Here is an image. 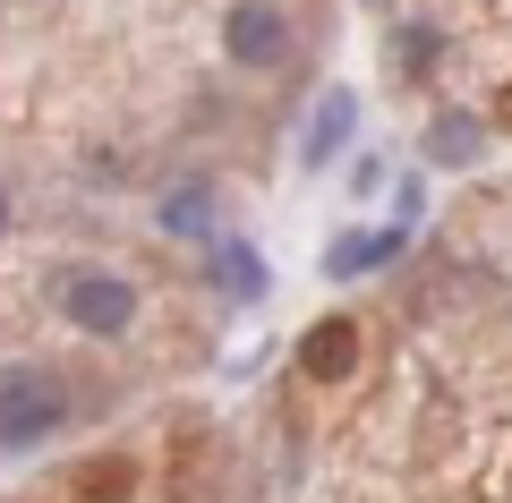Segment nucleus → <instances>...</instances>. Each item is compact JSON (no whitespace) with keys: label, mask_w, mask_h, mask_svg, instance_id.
<instances>
[{"label":"nucleus","mask_w":512,"mask_h":503,"mask_svg":"<svg viewBox=\"0 0 512 503\" xmlns=\"http://www.w3.org/2000/svg\"><path fill=\"white\" fill-rule=\"evenodd\" d=\"M154 222H163L171 239H205V231H214V197H205V188H171Z\"/></svg>","instance_id":"1a4fd4ad"},{"label":"nucleus","mask_w":512,"mask_h":503,"mask_svg":"<svg viewBox=\"0 0 512 503\" xmlns=\"http://www.w3.org/2000/svg\"><path fill=\"white\" fill-rule=\"evenodd\" d=\"M222 52L239 69H274L291 52V18H282L274 0H231V18H222Z\"/></svg>","instance_id":"7ed1b4c3"},{"label":"nucleus","mask_w":512,"mask_h":503,"mask_svg":"<svg viewBox=\"0 0 512 503\" xmlns=\"http://www.w3.org/2000/svg\"><path fill=\"white\" fill-rule=\"evenodd\" d=\"M60 316L77 324V333H94V342H120L128 324H137V282H120V273H60Z\"/></svg>","instance_id":"f03ea898"},{"label":"nucleus","mask_w":512,"mask_h":503,"mask_svg":"<svg viewBox=\"0 0 512 503\" xmlns=\"http://www.w3.org/2000/svg\"><path fill=\"white\" fill-rule=\"evenodd\" d=\"M436 52H444V35H436V26H393V60H402V77L436 69Z\"/></svg>","instance_id":"9d476101"},{"label":"nucleus","mask_w":512,"mask_h":503,"mask_svg":"<svg viewBox=\"0 0 512 503\" xmlns=\"http://www.w3.org/2000/svg\"><path fill=\"white\" fill-rule=\"evenodd\" d=\"M478 154H487V120H470V111H444V120L427 128V145H419L427 171H470Z\"/></svg>","instance_id":"0eeeda50"},{"label":"nucleus","mask_w":512,"mask_h":503,"mask_svg":"<svg viewBox=\"0 0 512 503\" xmlns=\"http://www.w3.org/2000/svg\"><path fill=\"white\" fill-rule=\"evenodd\" d=\"M419 214H427V180L410 171V180L393 188V222H402V231H419Z\"/></svg>","instance_id":"9b49d317"},{"label":"nucleus","mask_w":512,"mask_h":503,"mask_svg":"<svg viewBox=\"0 0 512 503\" xmlns=\"http://www.w3.org/2000/svg\"><path fill=\"white\" fill-rule=\"evenodd\" d=\"M402 248H410V231H402V222H384V231H342V239L325 248V282H359V273L393 265Z\"/></svg>","instance_id":"39448f33"},{"label":"nucleus","mask_w":512,"mask_h":503,"mask_svg":"<svg viewBox=\"0 0 512 503\" xmlns=\"http://www.w3.org/2000/svg\"><path fill=\"white\" fill-rule=\"evenodd\" d=\"M299 376H316V384L359 376V324H342V316L308 324V342H299Z\"/></svg>","instance_id":"423d86ee"},{"label":"nucleus","mask_w":512,"mask_h":503,"mask_svg":"<svg viewBox=\"0 0 512 503\" xmlns=\"http://www.w3.org/2000/svg\"><path fill=\"white\" fill-rule=\"evenodd\" d=\"M69 393L52 367H0V452H35L43 435H60Z\"/></svg>","instance_id":"f257e3e1"},{"label":"nucleus","mask_w":512,"mask_h":503,"mask_svg":"<svg viewBox=\"0 0 512 503\" xmlns=\"http://www.w3.org/2000/svg\"><path fill=\"white\" fill-rule=\"evenodd\" d=\"M205 273H214V290H222V299H239V307L265 299V256H256L248 239H214V265H205Z\"/></svg>","instance_id":"6e6552de"},{"label":"nucleus","mask_w":512,"mask_h":503,"mask_svg":"<svg viewBox=\"0 0 512 503\" xmlns=\"http://www.w3.org/2000/svg\"><path fill=\"white\" fill-rule=\"evenodd\" d=\"M0 231H9V197H0Z\"/></svg>","instance_id":"f8f14e48"},{"label":"nucleus","mask_w":512,"mask_h":503,"mask_svg":"<svg viewBox=\"0 0 512 503\" xmlns=\"http://www.w3.org/2000/svg\"><path fill=\"white\" fill-rule=\"evenodd\" d=\"M350 137H359V86H325V94H316V111H308V128H299V171L342 162Z\"/></svg>","instance_id":"20e7f679"}]
</instances>
